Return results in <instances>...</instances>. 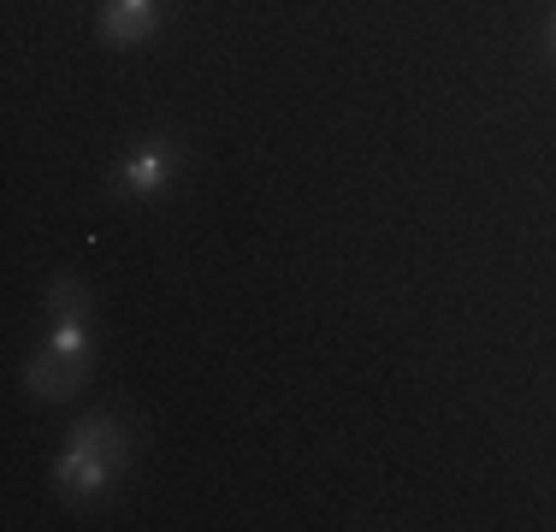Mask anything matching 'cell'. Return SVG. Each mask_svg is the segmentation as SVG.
I'll return each instance as SVG.
<instances>
[{"label":"cell","instance_id":"obj_6","mask_svg":"<svg viewBox=\"0 0 556 532\" xmlns=\"http://www.w3.org/2000/svg\"><path fill=\"white\" fill-rule=\"evenodd\" d=\"M551 42H556V24H551Z\"/></svg>","mask_w":556,"mask_h":532},{"label":"cell","instance_id":"obj_4","mask_svg":"<svg viewBox=\"0 0 556 532\" xmlns=\"http://www.w3.org/2000/svg\"><path fill=\"white\" fill-rule=\"evenodd\" d=\"M84 367H89V362H72V355H60V350H42V355L30 362V391H42V396H72L77 379H84Z\"/></svg>","mask_w":556,"mask_h":532},{"label":"cell","instance_id":"obj_5","mask_svg":"<svg viewBox=\"0 0 556 532\" xmlns=\"http://www.w3.org/2000/svg\"><path fill=\"white\" fill-rule=\"evenodd\" d=\"M48 302H54V314H84V296H77L72 278H54V296Z\"/></svg>","mask_w":556,"mask_h":532},{"label":"cell","instance_id":"obj_1","mask_svg":"<svg viewBox=\"0 0 556 532\" xmlns=\"http://www.w3.org/2000/svg\"><path fill=\"white\" fill-rule=\"evenodd\" d=\"M125 456H130L125 426L113 415H89L72 432V449H65V461H60V485L72 491V497H101V491L113 485V473L125 468Z\"/></svg>","mask_w":556,"mask_h":532},{"label":"cell","instance_id":"obj_2","mask_svg":"<svg viewBox=\"0 0 556 532\" xmlns=\"http://www.w3.org/2000/svg\"><path fill=\"white\" fill-rule=\"evenodd\" d=\"M178 160H184V154L172 149L166 137H149L137 154L125 160V172H118V183H125V195H161V190H166V178L178 172Z\"/></svg>","mask_w":556,"mask_h":532},{"label":"cell","instance_id":"obj_3","mask_svg":"<svg viewBox=\"0 0 556 532\" xmlns=\"http://www.w3.org/2000/svg\"><path fill=\"white\" fill-rule=\"evenodd\" d=\"M149 30H154V0H108V12H101V36L108 42L137 48Z\"/></svg>","mask_w":556,"mask_h":532}]
</instances>
